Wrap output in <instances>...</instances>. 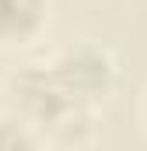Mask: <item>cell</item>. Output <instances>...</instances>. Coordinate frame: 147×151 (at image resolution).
I'll list each match as a JSON object with an SVG mask.
<instances>
[{
  "instance_id": "4",
  "label": "cell",
  "mask_w": 147,
  "mask_h": 151,
  "mask_svg": "<svg viewBox=\"0 0 147 151\" xmlns=\"http://www.w3.org/2000/svg\"><path fill=\"white\" fill-rule=\"evenodd\" d=\"M0 151H46L42 137L14 113L0 116Z\"/></svg>"
},
{
  "instance_id": "1",
  "label": "cell",
  "mask_w": 147,
  "mask_h": 151,
  "mask_svg": "<svg viewBox=\"0 0 147 151\" xmlns=\"http://www.w3.org/2000/svg\"><path fill=\"white\" fill-rule=\"evenodd\" d=\"M4 99H7V113L25 119L39 137L49 127H56L67 113L81 109V102H74L70 95L60 88V81L53 77L49 63H28V67H18L14 74H7Z\"/></svg>"
},
{
  "instance_id": "3",
  "label": "cell",
  "mask_w": 147,
  "mask_h": 151,
  "mask_svg": "<svg viewBox=\"0 0 147 151\" xmlns=\"http://www.w3.org/2000/svg\"><path fill=\"white\" fill-rule=\"evenodd\" d=\"M49 0H0V53L25 49L49 28Z\"/></svg>"
},
{
  "instance_id": "2",
  "label": "cell",
  "mask_w": 147,
  "mask_h": 151,
  "mask_svg": "<svg viewBox=\"0 0 147 151\" xmlns=\"http://www.w3.org/2000/svg\"><path fill=\"white\" fill-rule=\"evenodd\" d=\"M46 63H49L53 77L60 81V88L81 106L102 109V102L116 88V60L98 42H84V39L70 42V46L56 49Z\"/></svg>"
},
{
  "instance_id": "5",
  "label": "cell",
  "mask_w": 147,
  "mask_h": 151,
  "mask_svg": "<svg viewBox=\"0 0 147 151\" xmlns=\"http://www.w3.org/2000/svg\"><path fill=\"white\" fill-rule=\"evenodd\" d=\"M140 123H144V134H147V84L140 91Z\"/></svg>"
}]
</instances>
